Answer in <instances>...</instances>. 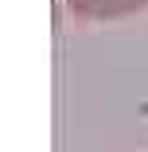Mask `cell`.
I'll return each mask as SVG.
<instances>
[{
  "mask_svg": "<svg viewBox=\"0 0 148 152\" xmlns=\"http://www.w3.org/2000/svg\"><path fill=\"white\" fill-rule=\"evenodd\" d=\"M70 4L86 16H125L140 4H148V0H70Z\"/></svg>",
  "mask_w": 148,
  "mask_h": 152,
  "instance_id": "obj_1",
  "label": "cell"
}]
</instances>
